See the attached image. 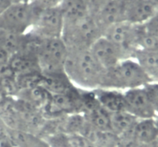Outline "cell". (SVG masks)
I'll list each match as a JSON object with an SVG mask.
<instances>
[{
  "instance_id": "obj_1",
  "label": "cell",
  "mask_w": 158,
  "mask_h": 147,
  "mask_svg": "<svg viewBox=\"0 0 158 147\" xmlns=\"http://www.w3.org/2000/svg\"><path fill=\"white\" fill-rule=\"evenodd\" d=\"M64 72L74 86L92 91L101 87L105 69L89 49L68 51Z\"/></svg>"
},
{
  "instance_id": "obj_2",
  "label": "cell",
  "mask_w": 158,
  "mask_h": 147,
  "mask_svg": "<svg viewBox=\"0 0 158 147\" xmlns=\"http://www.w3.org/2000/svg\"><path fill=\"white\" fill-rule=\"evenodd\" d=\"M152 80L135 59H126L106 69L101 87L126 91L144 87Z\"/></svg>"
},
{
  "instance_id": "obj_3",
  "label": "cell",
  "mask_w": 158,
  "mask_h": 147,
  "mask_svg": "<svg viewBox=\"0 0 158 147\" xmlns=\"http://www.w3.org/2000/svg\"><path fill=\"white\" fill-rule=\"evenodd\" d=\"M103 36V30L94 15L64 23L61 39L68 51L89 49L93 44Z\"/></svg>"
},
{
  "instance_id": "obj_4",
  "label": "cell",
  "mask_w": 158,
  "mask_h": 147,
  "mask_svg": "<svg viewBox=\"0 0 158 147\" xmlns=\"http://www.w3.org/2000/svg\"><path fill=\"white\" fill-rule=\"evenodd\" d=\"M32 2H13L0 14V30L18 35L29 32L39 11Z\"/></svg>"
},
{
  "instance_id": "obj_5",
  "label": "cell",
  "mask_w": 158,
  "mask_h": 147,
  "mask_svg": "<svg viewBox=\"0 0 158 147\" xmlns=\"http://www.w3.org/2000/svg\"><path fill=\"white\" fill-rule=\"evenodd\" d=\"M68 49L61 38L41 39L35 59L42 74L64 72Z\"/></svg>"
},
{
  "instance_id": "obj_6",
  "label": "cell",
  "mask_w": 158,
  "mask_h": 147,
  "mask_svg": "<svg viewBox=\"0 0 158 147\" xmlns=\"http://www.w3.org/2000/svg\"><path fill=\"white\" fill-rule=\"evenodd\" d=\"M140 26L126 21L121 22L108 27L103 35L118 49L123 59H134L138 50L137 35Z\"/></svg>"
},
{
  "instance_id": "obj_7",
  "label": "cell",
  "mask_w": 158,
  "mask_h": 147,
  "mask_svg": "<svg viewBox=\"0 0 158 147\" xmlns=\"http://www.w3.org/2000/svg\"><path fill=\"white\" fill-rule=\"evenodd\" d=\"M64 17L60 6L40 9L29 32L41 39L61 38Z\"/></svg>"
},
{
  "instance_id": "obj_8",
  "label": "cell",
  "mask_w": 158,
  "mask_h": 147,
  "mask_svg": "<svg viewBox=\"0 0 158 147\" xmlns=\"http://www.w3.org/2000/svg\"><path fill=\"white\" fill-rule=\"evenodd\" d=\"M127 112L138 120L156 118L155 112L144 88H136L123 91Z\"/></svg>"
},
{
  "instance_id": "obj_9",
  "label": "cell",
  "mask_w": 158,
  "mask_h": 147,
  "mask_svg": "<svg viewBox=\"0 0 158 147\" xmlns=\"http://www.w3.org/2000/svg\"><path fill=\"white\" fill-rule=\"evenodd\" d=\"M130 0H110L94 17L103 32L110 26L126 21V13Z\"/></svg>"
},
{
  "instance_id": "obj_10",
  "label": "cell",
  "mask_w": 158,
  "mask_h": 147,
  "mask_svg": "<svg viewBox=\"0 0 158 147\" xmlns=\"http://www.w3.org/2000/svg\"><path fill=\"white\" fill-rule=\"evenodd\" d=\"M89 50L105 70L114 67L123 59L118 49L103 35L91 46Z\"/></svg>"
},
{
  "instance_id": "obj_11",
  "label": "cell",
  "mask_w": 158,
  "mask_h": 147,
  "mask_svg": "<svg viewBox=\"0 0 158 147\" xmlns=\"http://www.w3.org/2000/svg\"><path fill=\"white\" fill-rule=\"evenodd\" d=\"M157 14L152 0H130L126 13V22L134 25H144Z\"/></svg>"
},
{
  "instance_id": "obj_12",
  "label": "cell",
  "mask_w": 158,
  "mask_h": 147,
  "mask_svg": "<svg viewBox=\"0 0 158 147\" xmlns=\"http://www.w3.org/2000/svg\"><path fill=\"white\" fill-rule=\"evenodd\" d=\"M92 91L99 104L110 113L127 111L123 91L104 88H99Z\"/></svg>"
},
{
  "instance_id": "obj_13",
  "label": "cell",
  "mask_w": 158,
  "mask_h": 147,
  "mask_svg": "<svg viewBox=\"0 0 158 147\" xmlns=\"http://www.w3.org/2000/svg\"><path fill=\"white\" fill-rule=\"evenodd\" d=\"M157 125L156 118L138 120L129 136L140 144H147L157 140Z\"/></svg>"
},
{
  "instance_id": "obj_14",
  "label": "cell",
  "mask_w": 158,
  "mask_h": 147,
  "mask_svg": "<svg viewBox=\"0 0 158 147\" xmlns=\"http://www.w3.org/2000/svg\"><path fill=\"white\" fill-rule=\"evenodd\" d=\"M60 7L64 23L72 22L90 15L89 0H62Z\"/></svg>"
},
{
  "instance_id": "obj_15",
  "label": "cell",
  "mask_w": 158,
  "mask_h": 147,
  "mask_svg": "<svg viewBox=\"0 0 158 147\" xmlns=\"http://www.w3.org/2000/svg\"><path fill=\"white\" fill-rule=\"evenodd\" d=\"M138 119L127 111L110 113V131L119 137L129 136Z\"/></svg>"
},
{
  "instance_id": "obj_16",
  "label": "cell",
  "mask_w": 158,
  "mask_h": 147,
  "mask_svg": "<svg viewBox=\"0 0 158 147\" xmlns=\"http://www.w3.org/2000/svg\"><path fill=\"white\" fill-rule=\"evenodd\" d=\"M152 82L158 83V52L138 49L134 55Z\"/></svg>"
},
{
  "instance_id": "obj_17",
  "label": "cell",
  "mask_w": 158,
  "mask_h": 147,
  "mask_svg": "<svg viewBox=\"0 0 158 147\" xmlns=\"http://www.w3.org/2000/svg\"><path fill=\"white\" fill-rule=\"evenodd\" d=\"M138 49L158 52V38L145 30L143 25L140 26L137 35Z\"/></svg>"
},
{
  "instance_id": "obj_18",
  "label": "cell",
  "mask_w": 158,
  "mask_h": 147,
  "mask_svg": "<svg viewBox=\"0 0 158 147\" xmlns=\"http://www.w3.org/2000/svg\"><path fill=\"white\" fill-rule=\"evenodd\" d=\"M150 102L152 105L157 116H158V83L151 82L144 86Z\"/></svg>"
},
{
  "instance_id": "obj_19",
  "label": "cell",
  "mask_w": 158,
  "mask_h": 147,
  "mask_svg": "<svg viewBox=\"0 0 158 147\" xmlns=\"http://www.w3.org/2000/svg\"><path fill=\"white\" fill-rule=\"evenodd\" d=\"M143 27L147 32L158 38V13L147 22L143 25Z\"/></svg>"
},
{
  "instance_id": "obj_20",
  "label": "cell",
  "mask_w": 158,
  "mask_h": 147,
  "mask_svg": "<svg viewBox=\"0 0 158 147\" xmlns=\"http://www.w3.org/2000/svg\"><path fill=\"white\" fill-rule=\"evenodd\" d=\"M61 2L62 0H32L31 2L33 3L38 9H43L60 6Z\"/></svg>"
},
{
  "instance_id": "obj_21",
  "label": "cell",
  "mask_w": 158,
  "mask_h": 147,
  "mask_svg": "<svg viewBox=\"0 0 158 147\" xmlns=\"http://www.w3.org/2000/svg\"><path fill=\"white\" fill-rule=\"evenodd\" d=\"M117 147H140V143L131 137H120Z\"/></svg>"
},
{
  "instance_id": "obj_22",
  "label": "cell",
  "mask_w": 158,
  "mask_h": 147,
  "mask_svg": "<svg viewBox=\"0 0 158 147\" xmlns=\"http://www.w3.org/2000/svg\"><path fill=\"white\" fill-rule=\"evenodd\" d=\"M110 0H89L90 14L94 15V14L97 13Z\"/></svg>"
},
{
  "instance_id": "obj_23",
  "label": "cell",
  "mask_w": 158,
  "mask_h": 147,
  "mask_svg": "<svg viewBox=\"0 0 158 147\" xmlns=\"http://www.w3.org/2000/svg\"><path fill=\"white\" fill-rule=\"evenodd\" d=\"M28 147H49V146L46 141L35 137Z\"/></svg>"
},
{
  "instance_id": "obj_24",
  "label": "cell",
  "mask_w": 158,
  "mask_h": 147,
  "mask_svg": "<svg viewBox=\"0 0 158 147\" xmlns=\"http://www.w3.org/2000/svg\"><path fill=\"white\" fill-rule=\"evenodd\" d=\"M13 3V0H0V14Z\"/></svg>"
},
{
  "instance_id": "obj_25",
  "label": "cell",
  "mask_w": 158,
  "mask_h": 147,
  "mask_svg": "<svg viewBox=\"0 0 158 147\" xmlns=\"http://www.w3.org/2000/svg\"><path fill=\"white\" fill-rule=\"evenodd\" d=\"M140 147H158V140L147 144H140Z\"/></svg>"
},
{
  "instance_id": "obj_26",
  "label": "cell",
  "mask_w": 158,
  "mask_h": 147,
  "mask_svg": "<svg viewBox=\"0 0 158 147\" xmlns=\"http://www.w3.org/2000/svg\"><path fill=\"white\" fill-rule=\"evenodd\" d=\"M154 2V4L155 6L156 10H157V13H158V0H152Z\"/></svg>"
},
{
  "instance_id": "obj_27",
  "label": "cell",
  "mask_w": 158,
  "mask_h": 147,
  "mask_svg": "<svg viewBox=\"0 0 158 147\" xmlns=\"http://www.w3.org/2000/svg\"><path fill=\"white\" fill-rule=\"evenodd\" d=\"M156 122H157V130H158V116L156 117ZM157 140H158V135H157Z\"/></svg>"
}]
</instances>
